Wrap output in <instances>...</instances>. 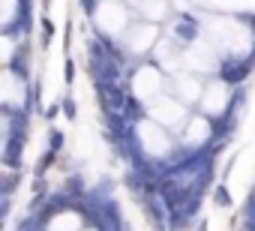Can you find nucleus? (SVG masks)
<instances>
[{"mask_svg": "<svg viewBox=\"0 0 255 231\" xmlns=\"http://www.w3.org/2000/svg\"><path fill=\"white\" fill-rule=\"evenodd\" d=\"M63 114H66V120H75L78 117V108H75V102L69 96H63Z\"/></svg>", "mask_w": 255, "mask_h": 231, "instance_id": "f257e3e1", "label": "nucleus"}, {"mask_svg": "<svg viewBox=\"0 0 255 231\" xmlns=\"http://www.w3.org/2000/svg\"><path fill=\"white\" fill-rule=\"evenodd\" d=\"M63 81L66 84L75 81V63H72V57H66V63H63Z\"/></svg>", "mask_w": 255, "mask_h": 231, "instance_id": "f03ea898", "label": "nucleus"}, {"mask_svg": "<svg viewBox=\"0 0 255 231\" xmlns=\"http://www.w3.org/2000/svg\"><path fill=\"white\" fill-rule=\"evenodd\" d=\"M213 198H216V204H222V207H228V204H231V198H228V192H225V186H219Z\"/></svg>", "mask_w": 255, "mask_h": 231, "instance_id": "7ed1b4c3", "label": "nucleus"}, {"mask_svg": "<svg viewBox=\"0 0 255 231\" xmlns=\"http://www.w3.org/2000/svg\"><path fill=\"white\" fill-rule=\"evenodd\" d=\"M42 33H45V36H51V33H54V24H51V18H42Z\"/></svg>", "mask_w": 255, "mask_h": 231, "instance_id": "20e7f679", "label": "nucleus"}]
</instances>
